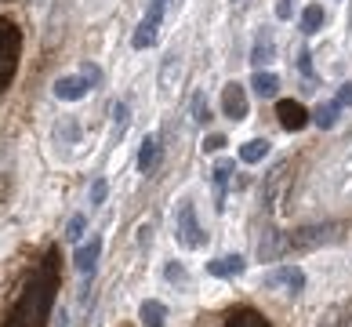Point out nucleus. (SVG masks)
Here are the masks:
<instances>
[{
  "label": "nucleus",
  "mask_w": 352,
  "mask_h": 327,
  "mask_svg": "<svg viewBox=\"0 0 352 327\" xmlns=\"http://www.w3.org/2000/svg\"><path fill=\"white\" fill-rule=\"evenodd\" d=\"M138 317H142V324H146V327H164V320H167V306H164V302H156V298H149V302H142Z\"/></svg>",
  "instance_id": "obj_16"
},
{
  "label": "nucleus",
  "mask_w": 352,
  "mask_h": 327,
  "mask_svg": "<svg viewBox=\"0 0 352 327\" xmlns=\"http://www.w3.org/2000/svg\"><path fill=\"white\" fill-rule=\"evenodd\" d=\"M276 116H280V124L287 131H302L312 120V116L305 113V106H302V102H294V98H283L280 106H276Z\"/></svg>",
  "instance_id": "obj_9"
},
{
  "label": "nucleus",
  "mask_w": 352,
  "mask_h": 327,
  "mask_svg": "<svg viewBox=\"0 0 352 327\" xmlns=\"http://www.w3.org/2000/svg\"><path fill=\"white\" fill-rule=\"evenodd\" d=\"M276 15H280V19H291V0H280V4H276Z\"/></svg>",
  "instance_id": "obj_33"
},
{
  "label": "nucleus",
  "mask_w": 352,
  "mask_h": 327,
  "mask_svg": "<svg viewBox=\"0 0 352 327\" xmlns=\"http://www.w3.org/2000/svg\"><path fill=\"white\" fill-rule=\"evenodd\" d=\"M320 25H323V8L309 4V8L302 11V33H316Z\"/></svg>",
  "instance_id": "obj_23"
},
{
  "label": "nucleus",
  "mask_w": 352,
  "mask_h": 327,
  "mask_svg": "<svg viewBox=\"0 0 352 327\" xmlns=\"http://www.w3.org/2000/svg\"><path fill=\"white\" fill-rule=\"evenodd\" d=\"M84 81H87V84H98V81H102V73H98V70H95V65H91V62L84 65Z\"/></svg>",
  "instance_id": "obj_32"
},
{
  "label": "nucleus",
  "mask_w": 352,
  "mask_h": 327,
  "mask_svg": "<svg viewBox=\"0 0 352 327\" xmlns=\"http://www.w3.org/2000/svg\"><path fill=\"white\" fill-rule=\"evenodd\" d=\"M298 65H302V73H312V62H309V55L298 59Z\"/></svg>",
  "instance_id": "obj_34"
},
{
  "label": "nucleus",
  "mask_w": 352,
  "mask_h": 327,
  "mask_svg": "<svg viewBox=\"0 0 352 327\" xmlns=\"http://www.w3.org/2000/svg\"><path fill=\"white\" fill-rule=\"evenodd\" d=\"M265 153H269V142L265 138H251V142L240 146V160L243 164H258V160H265Z\"/></svg>",
  "instance_id": "obj_20"
},
{
  "label": "nucleus",
  "mask_w": 352,
  "mask_h": 327,
  "mask_svg": "<svg viewBox=\"0 0 352 327\" xmlns=\"http://www.w3.org/2000/svg\"><path fill=\"white\" fill-rule=\"evenodd\" d=\"M156 33H160V19H142L138 22V30H135V36H131V44L142 51V48H153L156 44Z\"/></svg>",
  "instance_id": "obj_14"
},
{
  "label": "nucleus",
  "mask_w": 352,
  "mask_h": 327,
  "mask_svg": "<svg viewBox=\"0 0 352 327\" xmlns=\"http://www.w3.org/2000/svg\"><path fill=\"white\" fill-rule=\"evenodd\" d=\"M251 87H254L262 98H272V95L280 91V76H276V73H265V70H258V73H254V81H251Z\"/></svg>",
  "instance_id": "obj_19"
},
{
  "label": "nucleus",
  "mask_w": 352,
  "mask_h": 327,
  "mask_svg": "<svg viewBox=\"0 0 352 327\" xmlns=\"http://www.w3.org/2000/svg\"><path fill=\"white\" fill-rule=\"evenodd\" d=\"M160 160H164L160 138H156V135H146V142H142V149H138V167H142L146 175H153L156 167H160Z\"/></svg>",
  "instance_id": "obj_10"
},
{
  "label": "nucleus",
  "mask_w": 352,
  "mask_h": 327,
  "mask_svg": "<svg viewBox=\"0 0 352 327\" xmlns=\"http://www.w3.org/2000/svg\"><path fill=\"white\" fill-rule=\"evenodd\" d=\"M84 226H87L84 215H73V218H69V226H66V240H73V244H76V240L84 237Z\"/></svg>",
  "instance_id": "obj_27"
},
{
  "label": "nucleus",
  "mask_w": 352,
  "mask_h": 327,
  "mask_svg": "<svg viewBox=\"0 0 352 327\" xmlns=\"http://www.w3.org/2000/svg\"><path fill=\"white\" fill-rule=\"evenodd\" d=\"M192 120H197V124L211 120V106H207V95H204V91H197V98H192Z\"/></svg>",
  "instance_id": "obj_25"
},
{
  "label": "nucleus",
  "mask_w": 352,
  "mask_h": 327,
  "mask_svg": "<svg viewBox=\"0 0 352 327\" xmlns=\"http://www.w3.org/2000/svg\"><path fill=\"white\" fill-rule=\"evenodd\" d=\"M87 81L84 76H58L55 81V95L62 98V102H80L84 95H87Z\"/></svg>",
  "instance_id": "obj_11"
},
{
  "label": "nucleus",
  "mask_w": 352,
  "mask_h": 327,
  "mask_svg": "<svg viewBox=\"0 0 352 327\" xmlns=\"http://www.w3.org/2000/svg\"><path fill=\"white\" fill-rule=\"evenodd\" d=\"M221 113H226L229 120H236V124L247 116V91H243V84L232 81V84L221 87Z\"/></svg>",
  "instance_id": "obj_6"
},
{
  "label": "nucleus",
  "mask_w": 352,
  "mask_h": 327,
  "mask_svg": "<svg viewBox=\"0 0 352 327\" xmlns=\"http://www.w3.org/2000/svg\"><path fill=\"white\" fill-rule=\"evenodd\" d=\"M127 124H131V106H127V102H113V135L124 138Z\"/></svg>",
  "instance_id": "obj_22"
},
{
  "label": "nucleus",
  "mask_w": 352,
  "mask_h": 327,
  "mask_svg": "<svg viewBox=\"0 0 352 327\" xmlns=\"http://www.w3.org/2000/svg\"><path fill=\"white\" fill-rule=\"evenodd\" d=\"M334 102H338V106H342V109H345V106H352V81L338 87V98H334Z\"/></svg>",
  "instance_id": "obj_29"
},
{
  "label": "nucleus",
  "mask_w": 352,
  "mask_h": 327,
  "mask_svg": "<svg viewBox=\"0 0 352 327\" xmlns=\"http://www.w3.org/2000/svg\"><path fill=\"white\" fill-rule=\"evenodd\" d=\"M178 73H182V59H178V55H167V59H164V70H160V87H164V95H171V91H175Z\"/></svg>",
  "instance_id": "obj_17"
},
{
  "label": "nucleus",
  "mask_w": 352,
  "mask_h": 327,
  "mask_svg": "<svg viewBox=\"0 0 352 327\" xmlns=\"http://www.w3.org/2000/svg\"><path fill=\"white\" fill-rule=\"evenodd\" d=\"M175 240H178V247H186V251H197V247H204V240H207L200 222H197V207H192L189 200H182L178 211H175Z\"/></svg>",
  "instance_id": "obj_3"
},
{
  "label": "nucleus",
  "mask_w": 352,
  "mask_h": 327,
  "mask_svg": "<svg viewBox=\"0 0 352 327\" xmlns=\"http://www.w3.org/2000/svg\"><path fill=\"white\" fill-rule=\"evenodd\" d=\"M349 22H352V19H349Z\"/></svg>",
  "instance_id": "obj_37"
},
{
  "label": "nucleus",
  "mask_w": 352,
  "mask_h": 327,
  "mask_svg": "<svg viewBox=\"0 0 352 327\" xmlns=\"http://www.w3.org/2000/svg\"><path fill=\"white\" fill-rule=\"evenodd\" d=\"M98 255H102V237H91L84 247H76V255H73V266L80 277H95V269H98Z\"/></svg>",
  "instance_id": "obj_7"
},
{
  "label": "nucleus",
  "mask_w": 352,
  "mask_h": 327,
  "mask_svg": "<svg viewBox=\"0 0 352 327\" xmlns=\"http://www.w3.org/2000/svg\"><path fill=\"white\" fill-rule=\"evenodd\" d=\"M243 266H247V262L240 255H221L214 262H207V273H211V277H240Z\"/></svg>",
  "instance_id": "obj_12"
},
{
  "label": "nucleus",
  "mask_w": 352,
  "mask_h": 327,
  "mask_svg": "<svg viewBox=\"0 0 352 327\" xmlns=\"http://www.w3.org/2000/svg\"><path fill=\"white\" fill-rule=\"evenodd\" d=\"M229 327H272V324L254 309H236V313H229Z\"/></svg>",
  "instance_id": "obj_18"
},
{
  "label": "nucleus",
  "mask_w": 352,
  "mask_h": 327,
  "mask_svg": "<svg viewBox=\"0 0 352 327\" xmlns=\"http://www.w3.org/2000/svg\"><path fill=\"white\" fill-rule=\"evenodd\" d=\"M106 193H109V182H106V178H95V182H91V207H98L102 200H106Z\"/></svg>",
  "instance_id": "obj_26"
},
{
  "label": "nucleus",
  "mask_w": 352,
  "mask_h": 327,
  "mask_svg": "<svg viewBox=\"0 0 352 327\" xmlns=\"http://www.w3.org/2000/svg\"><path fill=\"white\" fill-rule=\"evenodd\" d=\"M55 291H58V255L47 251L44 262L33 269V277L25 280L19 302L11 306L4 327H44V320L55 309Z\"/></svg>",
  "instance_id": "obj_1"
},
{
  "label": "nucleus",
  "mask_w": 352,
  "mask_h": 327,
  "mask_svg": "<svg viewBox=\"0 0 352 327\" xmlns=\"http://www.w3.org/2000/svg\"><path fill=\"white\" fill-rule=\"evenodd\" d=\"M19 59H22V30L15 22L0 19V91H8L15 81Z\"/></svg>",
  "instance_id": "obj_2"
},
{
  "label": "nucleus",
  "mask_w": 352,
  "mask_h": 327,
  "mask_svg": "<svg viewBox=\"0 0 352 327\" xmlns=\"http://www.w3.org/2000/svg\"><path fill=\"white\" fill-rule=\"evenodd\" d=\"M338 240V226H305L298 233H287V247L291 251H312L320 244H331Z\"/></svg>",
  "instance_id": "obj_4"
},
{
  "label": "nucleus",
  "mask_w": 352,
  "mask_h": 327,
  "mask_svg": "<svg viewBox=\"0 0 352 327\" xmlns=\"http://www.w3.org/2000/svg\"><path fill=\"white\" fill-rule=\"evenodd\" d=\"M232 4H236V8H247V0H232Z\"/></svg>",
  "instance_id": "obj_35"
},
{
  "label": "nucleus",
  "mask_w": 352,
  "mask_h": 327,
  "mask_svg": "<svg viewBox=\"0 0 352 327\" xmlns=\"http://www.w3.org/2000/svg\"><path fill=\"white\" fill-rule=\"evenodd\" d=\"M265 287L269 291H283V295H298L305 287V273L298 266H276L265 273Z\"/></svg>",
  "instance_id": "obj_5"
},
{
  "label": "nucleus",
  "mask_w": 352,
  "mask_h": 327,
  "mask_svg": "<svg viewBox=\"0 0 352 327\" xmlns=\"http://www.w3.org/2000/svg\"><path fill=\"white\" fill-rule=\"evenodd\" d=\"M276 59V41H272V33H258V41L251 48V62L254 65H269Z\"/></svg>",
  "instance_id": "obj_15"
},
{
  "label": "nucleus",
  "mask_w": 352,
  "mask_h": 327,
  "mask_svg": "<svg viewBox=\"0 0 352 327\" xmlns=\"http://www.w3.org/2000/svg\"><path fill=\"white\" fill-rule=\"evenodd\" d=\"M167 4H171V0H149V11H146V15L164 22V11H167Z\"/></svg>",
  "instance_id": "obj_28"
},
{
  "label": "nucleus",
  "mask_w": 352,
  "mask_h": 327,
  "mask_svg": "<svg viewBox=\"0 0 352 327\" xmlns=\"http://www.w3.org/2000/svg\"><path fill=\"white\" fill-rule=\"evenodd\" d=\"M4 153H8V149H4V146H0V156H4ZM0 175H4V171H0Z\"/></svg>",
  "instance_id": "obj_36"
},
{
  "label": "nucleus",
  "mask_w": 352,
  "mask_h": 327,
  "mask_svg": "<svg viewBox=\"0 0 352 327\" xmlns=\"http://www.w3.org/2000/svg\"><path fill=\"white\" fill-rule=\"evenodd\" d=\"M55 138L62 142V146H73V142L80 138V127H76V120H69V116H66V120L55 127Z\"/></svg>",
  "instance_id": "obj_24"
},
{
  "label": "nucleus",
  "mask_w": 352,
  "mask_h": 327,
  "mask_svg": "<svg viewBox=\"0 0 352 327\" xmlns=\"http://www.w3.org/2000/svg\"><path fill=\"white\" fill-rule=\"evenodd\" d=\"M338 113H342V106H338V102H323V106H320L316 113H312V124L327 131V127H334V124H338Z\"/></svg>",
  "instance_id": "obj_21"
},
{
  "label": "nucleus",
  "mask_w": 352,
  "mask_h": 327,
  "mask_svg": "<svg viewBox=\"0 0 352 327\" xmlns=\"http://www.w3.org/2000/svg\"><path fill=\"white\" fill-rule=\"evenodd\" d=\"M232 171H236V164H232V160H218V164H214V171H211V178H214V200H218V207H226V189H229V178H232Z\"/></svg>",
  "instance_id": "obj_13"
},
{
  "label": "nucleus",
  "mask_w": 352,
  "mask_h": 327,
  "mask_svg": "<svg viewBox=\"0 0 352 327\" xmlns=\"http://www.w3.org/2000/svg\"><path fill=\"white\" fill-rule=\"evenodd\" d=\"M221 146H226V135H211V138L204 142V149H207V153H218Z\"/></svg>",
  "instance_id": "obj_30"
},
{
  "label": "nucleus",
  "mask_w": 352,
  "mask_h": 327,
  "mask_svg": "<svg viewBox=\"0 0 352 327\" xmlns=\"http://www.w3.org/2000/svg\"><path fill=\"white\" fill-rule=\"evenodd\" d=\"M167 280H178V284H186L189 277H186V269H182V266H167Z\"/></svg>",
  "instance_id": "obj_31"
},
{
  "label": "nucleus",
  "mask_w": 352,
  "mask_h": 327,
  "mask_svg": "<svg viewBox=\"0 0 352 327\" xmlns=\"http://www.w3.org/2000/svg\"><path fill=\"white\" fill-rule=\"evenodd\" d=\"M287 251H291V247H287V233H280V229H265L262 233V240H258V258L262 262H276Z\"/></svg>",
  "instance_id": "obj_8"
}]
</instances>
